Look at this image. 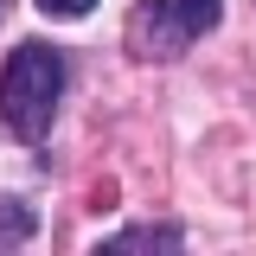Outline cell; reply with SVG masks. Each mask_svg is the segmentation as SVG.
Wrapping results in <instances>:
<instances>
[{"instance_id":"1","label":"cell","mask_w":256,"mask_h":256,"mask_svg":"<svg viewBox=\"0 0 256 256\" xmlns=\"http://www.w3.org/2000/svg\"><path fill=\"white\" fill-rule=\"evenodd\" d=\"M64 84H70V64H64L58 45H45V38L13 45L6 64H0V122H6V134L45 141V128L64 102Z\"/></svg>"},{"instance_id":"2","label":"cell","mask_w":256,"mask_h":256,"mask_svg":"<svg viewBox=\"0 0 256 256\" xmlns=\"http://www.w3.org/2000/svg\"><path fill=\"white\" fill-rule=\"evenodd\" d=\"M224 20V0H141L128 20V52L134 58H180Z\"/></svg>"},{"instance_id":"3","label":"cell","mask_w":256,"mask_h":256,"mask_svg":"<svg viewBox=\"0 0 256 256\" xmlns=\"http://www.w3.org/2000/svg\"><path fill=\"white\" fill-rule=\"evenodd\" d=\"M173 256V250H186V230L180 224H134V230H122V237H102L96 244V256Z\"/></svg>"},{"instance_id":"4","label":"cell","mask_w":256,"mask_h":256,"mask_svg":"<svg viewBox=\"0 0 256 256\" xmlns=\"http://www.w3.org/2000/svg\"><path fill=\"white\" fill-rule=\"evenodd\" d=\"M32 230H38V218H32L26 198H0V250H20V244H32Z\"/></svg>"},{"instance_id":"5","label":"cell","mask_w":256,"mask_h":256,"mask_svg":"<svg viewBox=\"0 0 256 256\" xmlns=\"http://www.w3.org/2000/svg\"><path fill=\"white\" fill-rule=\"evenodd\" d=\"M96 0H38V13H52V20H84Z\"/></svg>"}]
</instances>
